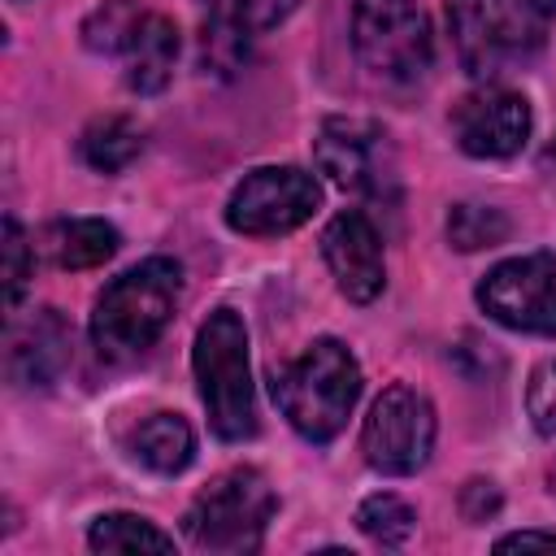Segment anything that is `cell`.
<instances>
[{
  "instance_id": "obj_1",
  "label": "cell",
  "mask_w": 556,
  "mask_h": 556,
  "mask_svg": "<svg viewBox=\"0 0 556 556\" xmlns=\"http://www.w3.org/2000/svg\"><path fill=\"white\" fill-rule=\"evenodd\" d=\"M182 291V269L169 256H148L135 269L117 274L91 313V343L100 356L109 361H130L139 352H148L161 330L174 317Z\"/></svg>"
},
{
  "instance_id": "obj_27",
  "label": "cell",
  "mask_w": 556,
  "mask_h": 556,
  "mask_svg": "<svg viewBox=\"0 0 556 556\" xmlns=\"http://www.w3.org/2000/svg\"><path fill=\"white\" fill-rule=\"evenodd\" d=\"M543 169L556 178V143H547V152H543Z\"/></svg>"
},
{
  "instance_id": "obj_5",
  "label": "cell",
  "mask_w": 556,
  "mask_h": 556,
  "mask_svg": "<svg viewBox=\"0 0 556 556\" xmlns=\"http://www.w3.org/2000/svg\"><path fill=\"white\" fill-rule=\"evenodd\" d=\"M274 486L256 469H230L213 478L182 517V534L195 552L243 556L256 552L274 521Z\"/></svg>"
},
{
  "instance_id": "obj_25",
  "label": "cell",
  "mask_w": 556,
  "mask_h": 556,
  "mask_svg": "<svg viewBox=\"0 0 556 556\" xmlns=\"http://www.w3.org/2000/svg\"><path fill=\"white\" fill-rule=\"evenodd\" d=\"M460 513H465L469 521L495 517V513H500V491H495V482H486V478L465 482V491H460Z\"/></svg>"
},
{
  "instance_id": "obj_20",
  "label": "cell",
  "mask_w": 556,
  "mask_h": 556,
  "mask_svg": "<svg viewBox=\"0 0 556 556\" xmlns=\"http://www.w3.org/2000/svg\"><path fill=\"white\" fill-rule=\"evenodd\" d=\"M447 239L460 252H478V248H495L508 239V217L491 204H456L447 213Z\"/></svg>"
},
{
  "instance_id": "obj_7",
  "label": "cell",
  "mask_w": 556,
  "mask_h": 556,
  "mask_svg": "<svg viewBox=\"0 0 556 556\" xmlns=\"http://www.w3.org/2000/svg\"><path fill=\"white\" fill-rule=\"evenodd\" d=\"M434 447V408L421 391L395 382L387 387L361 430V452L378 473L391 478H408L430 460Z\"/></svg>"
},
{
  "instance_id": "obj_23",
  "label": "cell",
  "mask_w": 556,
  "mask_h": 556,
  "mask_svg": "<svg viewBox=\"0 0 556 556\" xmlns=\"http://www.w3.org/2000/svg\"><path fill=\"white\" fill-rule=\"evenodd\" d=\"M526 413L543 439H556V356L539 361L526 387Z\"/></svg>"
},
{
  "instance_id": "obj_3",
  "label": "cell",
  "mask_w": 556,
  "mask_h": 556,
  "mask_svg": "<svg viewBox=\"0 0 556 556\" xmlns=\"http://www.w3.org/2000/svg\"><path fill=\"white\" fill-rule=\"evenodd\" d=\"M191 369L200 382V400L208 408L213 434L239 443L256 434V400H252V369H248V330L239 313L217 308L195 330Z\"/></svg>"
},
{
  "instance_id": "obj_15",
  "label": "cell",
  "mask_w": 556,
  "mask_h": 556,
  "mask_svg": "<svg viewBox=\"0 0 556 556\" xmlns=\"http://www.w3.org/2000/svg\"><path fill=\"white\" fill-rule=\"evenodd\" d=\"M135 460L143 465V469H152V473H161V478H174V473H182L187 465H191V456H195V434H191V426L182 421V417H174V413H156V417H148L139 430H135Z\"/></svg>"
},
{
  "instance_id": "obj_4",
  "label": "cell",
  "mask_w": 556,
  "mask_h": 556,
  "mask_svg": "<svg viewBox=\"0 0 556 556\" xmlns=\"http://www.w3.org/2000/svg\"><path fill=\"white\" fill-rule=\"evenodd\" d=\"M447 26L473 78L517 70L543 48V13L530 0H447Z\"/></svg>"
},
{
  "instance_id": "obj_9",
  "label": "cell",
  "mask_w": 556,
  "mask_h": 556,
  "mask_svg": "<svg viewBox=\"0 0 556 556\" xmlns=\"http://www.w3.org/2000/svg\"><path fill=\"white\" fill-rule=\"evenodd\" d=\"M478 304L491 321L521 334H556V256L530 252L500 261L478 282Z\"/></svg>"
},
{
  "instance_id": "obj_24",
  "label": "cell",
  "mask_w": 556,
  "mask_h": 556,
  "mask_svg": "<svg viewBox=\"0 0 556 556\" xmlns=\"http://www.w3.org/2000/svg\"><path fill=\"white\" fill-rule=\"evenodd\" d=\"M26 278H30V248H26V235H22V226H17L13 217H4V300H9V308L17 304Z\"/></svg>"
},
{
  "instance_id": "obj_6",
  "label": "cell",
  "mask_w": 556,
  "mask_h": 556,
  "mask_svg": "<svg viewBox=\"0 0 556 556\" xmlns=\"http://www.w3.org/2000/svg\"><path fill=\"white\" fill-rule=\"evenodd\" d=\"M352 48L356 61L395 87L426 78L434 43L430 22L413 0H356L352 9Z\"/></svg>"
},
{
  "instance_id": "obj_28",
  "label": "cell",
  "mask_w": 556,
  "mask_h": 556,
  "mask_svg": "<svg viewBox=\"0 0 556 556\" xmlns=\"http://www.w3.org/2000/svg\"><path fill=\"white\" fill-rule=\"evenodd\" d=\"M530 4H534L543 17H547V13H556V0H530Z\"/></svg>"
},
{
  "instance_id": "obj_19",
  "label": "cell",
  "mask_w": 556,
  "mask_h": 556,
  "mask_svg": "<svg viewBox=\"0 0 556 556\" xmlns=\"http://www.w3.org/2000/svg\"><path fill=\"white\" fill-rule=\"evenodd\" d=\"M139 22H143L139 0H104V4L83 22V43H87L91 52L122 56Z\"/></svg>"
},
{
  "instance_id": "obj_14",
  "label": "cell",
  "mask_w": 556,
  "mask_h": 556,
  "mask_svg": "<svg viewBox=\"0 0 556 556\" xmlns=\"http://www.w3.org/2000/svg\"><path fill=\"white\" fill-rule=\"evenodd\" d=\"M126 83L130 91L139 96H152L161 91L169 78H174V61H178V26L161 13H143V22L135 26L126 52Z\"/></svg>"
},
{
  "instance_id": "obj_16",
  "label": "cell",
  "mask_w": 556,
  "mask_h": 556,
  "mask_svg": "<svg viewBox=\"0 0 556 556\" xmlns=\"http://www.w3.org/2000/svg\"><path fill=\"white\" fill-rule=\"evenodd\" d=\"M48 252L61 269H96L117 252V230L100 217H70L48 230Z\"/></svg>"
},
{
  "instance_id": "obj_8",
  "label": "cell",
  "mask_w": 556,
  "mask_h": 556,
  "mask_svg": "<svg viewBox=\"0 0 556 556\" xmlns=\"http://www.w3.org/2000/svg\"><path fill=\"white\" fill-rule=\"evenodd\" d=\"M321 204V187L313 174L295 165H265L252 169L226 204V226L239 235H287L304 226Z\"/></svg>"
},
{
  "instance_id": "obj_26",
  "label": "cell",
  "mask_w": 556,
  "mask_h": 556,
  "mask_svg": "<svg viewBox=\"0 0 556 556\" xmlns=\"http://www.w3.org/2000/svg\"><path fill=\"white\" fill-rule=\"evenodd\" d=\"M513 547H547V552H556V530H517V534L495 539V552H513Z\"/></svg>"
},
{
  "instance_id": "obj_10",
  "label": "cell",
  "mask_w": 556,
  "mask_h": 556,
  "mask_svg": "<svg viewBox=\"0 0 556 556\" xmlns=\"http://www.w3.org/2000/svg\"><path fill=\"white\" fill-rule=\"evenodd\" d=\"M317 169L343 191L382 195L395 182V152L378 122L365 117H326L313 139Z\"/></svg>"
},
{
  "instance_id": "obj_18",
  "label": "cell",
  "mask_w": 556,
  "mask_h": 556,
  "mask_svg": "<svg viewBox=\"0 0 556 556\" xmlns=\"http://www.w3.org/2000/svg\"><path fill=\"white\" fill-rule=\"evenodd\" d=\"M87 543L96 552H174V539L165 530H156L148 517H135V513L96 517L91 530H87Z\"/></svg>"
},
{
  "instance_id": "obj_13",
  "label": "cell",
  "mask_w": 556,
  "mask_h": 556,
  "mask_svg": "<svg viewBox=\"0 0 556 556\" xmlns=\"http://www.w3.org/2000/svg\"><path fill=\"white\" fill-rule=\"evenodd\" d=\"M70 365V326L56 308H39L9 326V378L22 387H52Z\"/></svg>"
},
{
  "instance_id": "obj_17",
  "label": "cell",
  "mask_w": 556,
  "mask_h": 556,
  "mask_svg": "<svg viewBox=\"0 0 556 556\" xmlns=\"http://www.w3.org/2000/svg\"><path fill=\"white\" fill-rule=\"evenodd\" d=\"M78 152H83V161L91 165V169H100V174H117V169H126L139 152H143V130L130 122V117H100V122H91L87 130H83V139H78Z\"/></svg>"
},
{
  "instance_id": "obj_12",
  "label": "cell",
  "mask_w": 556,
  "mask_h": 556,
  "mask_svg": "<svg viewBox=\"0 0 556 556\" xmlns=\"http://www.w3.org/2000/svg\"><path fill=\"white\" fill-rule=\"evenodd\" d=\"M321 256L339 282V291L352 300V304H369L378 300L382 282H387V269H382V243H378V230L369 226L365 213L348 208L339 217H330V226L321 230Z\"/></svg>"
},
{
  "instance_id": "obj_21",
  "label": "cell",
  "mask_w": 556,
  "mask_h": 556,
  "mask_svg": "<svg viewBox=\"0 0 556 556\" xmlns=\"http://www.w3.org/2000/svg\"><path fill=\"white\" fill-rule=\"evenodd\" d=\"M356 526H361L374 543L400 547V543H408L417 517H413V508H408L404 500H395V495H369V500L356 508Z\"/></svg>"
},
{
  "instance_id": "obj_11",
  "label": "cell",
  "mask_w": 556,
  "mask_h": 556,
  "mask_svg": "<svg viewBox=\"0 0 556 556\" xmlns=\"http://www.w3.org/2000/svg\"><path fill=\"white\" fill-rule=\"evenodd\" d=\"M452 135L469 156H482V161L513 156L530 139V104L508 87H478L465 100H456Z\"/></svg>"
},
{
  "instance_id": "obj_22",
  "label": "cell",
  "mask_w": 556,
  "mask_h": 556,
  "mask_svg": "<svg viewBox=\"0 0 556 556\" xmlns=\"http://www.w3.org/2000/svg\"><path fill=\"white\" fill-rule=\"evenodd\" d=\"M204 4H208V13H213L217 22H226V26L243 30V35H252V30L278 26L300 0H204Z\"/></svg>"
},
{
  "instance_id": "obj_2",
  "label": "cell",
  "mask_w": 556,
  "mask_h": 556,
  "mask_svg": "<svg viewBox=\"0 0 556 556\" xmlns=\"http://www.w3.org/2000/svg\"><path fill=\"white\" fill-rule=\"evenodd\" d=\"M274 400L282 417L308 439L330 443L361 395V365L339 339H313L291 365L274 374Z\"/></svg>"
}]
</instances>
